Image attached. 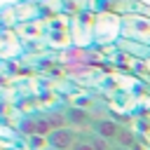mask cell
<instances>
[{
	"label": "cell",
	"instance_id": "6da1fadb",
	"mask_svg": "<svg viewBox=\"0 0 150 150\" xmlns=\"http://www.w3.org/2000/svg\"><path fill=\"white\" fill-rule=\"evenodd\" d=\"M122 38V16L115 12H98L94 16V45L108 47L117 45Z\"/></svg>",
	"mask_w": 150,
	"mask_h": 150
},
{
	"label": "cell",
	"instance_id": "7a4b0ae2",
	"mask_svg": "<svg viewBox=\"0 0 150 150\" xmlns=\"http://www.w3.org/2000/svg\"><path fill=\"white\" fill-rule=\"evenodd\" d=\"M122 38L150 47V16L131 12L122 16Z\"/></svg>",
	"mask_w": 150,
	"mask_h": 150
},
{
	"label": "cell",
	"instance_id": "3957f363",
	"mask_svg": "<svg viewBox=\"0 0 150 150\" xmlns=\"http://www.w3.org/2000/svg\"><path fill=\"white\" fill-rule=\"evenodd\" d=\"M19 131L26 134V136H45L47 138L54 129H52V124L47 122L45 115H28L19 122Z\"/></svg>",
	"mask_w": 150,
	"mask_h": 150
},
{
	"label": "cell",
	"instance_id": "277c9868",
	"mask_svg": "<svg viewBox=\"0 0 150 150\" xmlns=\"http://www.w3.org/2000/svg\"><path fill=\"white\" fill-rule=\"evenodd\" d=\"M77 138H80V134L73 127H63V129H54L47 136V145H49V150H70L77 143Z\"/></svg>",
	"mask_w": 150,
	"mask_h": 150
},
{
	"label": "cell",
	"instance_id": "5b68a950",
	"mask_svg": "<svg viewBox=\"0 0 150 150\" xmlns=\"http://www.w3.org/2000/svg\"><path fill=\"white\" fill-rule=\"evenodd\" d=\"M120 122H115L112 117H94V122H91V134H96V136H103V138H108V141H115V136L120 134Z\"/></svg>",
	"mask_w": 150,
	"mask_h": 150
},
{
	"label": "cell",
	"instance_id": "8992f818",
	"mask_svg": "<svg viewBox=\"0 0 150 150\" xmlns=\"http://www.w3.org/2000/svg\"><path fill=\"white\" fill-rule=\"evenodd\" d=\"M115 47L122 52V56L138 59L141 63H143L145 59H150V47H148V45H141V42H134V40H124V38H120Z\"/></svg>",
	"mask_w": 150,
	"mask_h": 150
},
{
	"label": "cell",
	"instance_id": "52a82bcc",
	"mask_svg": "<svg viewBox=\"0 0 150 150\" xmlns=\"http://www.w3.org/2000/svg\"><path fill=\"white\" fill-rule=\"evenodd\" d=\"M63 112H66L68 127H73L75 131H77V129H91L94 117H91V115H89L84 108H75V105H70V108H66Z\"/></svg>",
	"mask_w": 150,
	"mask_h": 150
},
{
	"label": "cell",
	"instance_id": "ba28073f",
	"mask_svg": "<svg viewBox=\"0 0 150 150\" xmlns=\"http://www.w3.org/2000/svg\"><path fill=\"white\" fill-rule=\"evenodd\" d=\"M16 19L19 21H33V19H38V5L35 2H19L16 7Z\"/></svg>",
	"mask_w": 150,
	"mask_h": 150
},
{
	"label": "cell",
	"instance_id": "9c48e42d",
	"mask_svg": "<svg viewBox=\"0 0 150 150\" xmlns=\"http://www.w3.org/2000/svg\"><path fill=\"white\" fill-rule=\"evenodd\" d=\"M45 117H47V122L52 124V129H63V127H68V120H66V112H63V110H49V112H45Z\"/></svg>",
	"mask_w": 150,
	"mask_h": 150
},
{
	"label": "cell",
	"instance_id": "30bf717a",
	"mask_svg": "<svg viewBox=\"0 0 150 150\" xmlns=\"http://www.w3.org/2000/svg\"><path fill=\"white\" fill-rule=\"evenodd\" d=\"M112 143H115V145H122V148H134V145H136V136H134L129 129H124V127H122Z\"/></svg>",
	"mask_w": 150,
	"mask_h": 150
},
{
	"label": "cell",
	"instance_id": "8fae6325",
	"mask_svg": "<svg viewBox=\"0 0 150 150\" xmlns=\"http://www.w3.org/2000/svg\"><path fill=\"white\" fill-rule=\"evenodd\" d=\"M87 141L94 145V150H112V148H115L112 141H108V138H103V136H96V134H91V131H89V138H87Z\"/></svg>",
	"mask_w": 150,
	"mask_h": 150
},
{
	"label": "cell",
	"instance_id": "7c38bea8",
	"mask_svg": "<svg viewBox=\"0 0 150 150\" xmlns=\"http://www.w3.org/2000/svg\"><path fill=\"white\" fill-rule=\"evenodd\" d=\"M0 19H2V21H0V26H14V23L19 21V19H16V9H14V7H5Z\"/></svg>",
	"mask_w": 150,
	"mask_h": 150
},
{
	"label": "cell",
	"instance_id": "4fadbf2b",
	"mask_svg": "<svg viewBox=\"0 0 150 150\" xmlns=\"http://www.w3.org/2000/svg\"><path fill=\"white\" fill-rule=\"evenodd\" d=\"M28 143H30V148H38V150H40V148L47 145V138H45V136H28ZM47 148H49V145H47Z\"/></svg>",
	"mask_w": 150,
	"mask_h": 150
},
{
	"label": "cell",
	"instance_id": "5bb4252c",
	"mask_svg": "<svg viewBox=\"0 0 150 150\" xmlns=\"http://www.w3.org/2000/svg\"><path fill=\"white\" fill-rule=\"evenodd\" d=\"M70 150H94V145H91V143H89L84 136H80V138H77V143H75Z\"/></svg>",
	"mask_w": 150,
	"mask_h": 150
},
{
	"label": "cell",
	"instance_id": "9a60e30c",
	"mask_svg": "<svg viewBox=\"0 0 150 150\" xmlns=\"http://www.w3.org/2000/svg\"><path fill=\"white\" fill-rule=\"evenodd\" d=\"M143 66H145V68H148V73H150V59H145V61H143Z\"/></svg>",
	"mask_w": 150,
	"mask_h": 150
},
{
	"label": "cell",
	"instance_id": "2e32d148",
	"mask_svg": "<svg viewBox=\"0 0 150 150\" xmlns=\"http://www.w3.org/2000/svg\"><path fill=\"white\" fill-rule=\"evenodd\" d=\"M112 150H131V148H122V145H115Z\"/></svg>",
	"mask_w": 150,
	"mask_h": 150
}]
</instances>
